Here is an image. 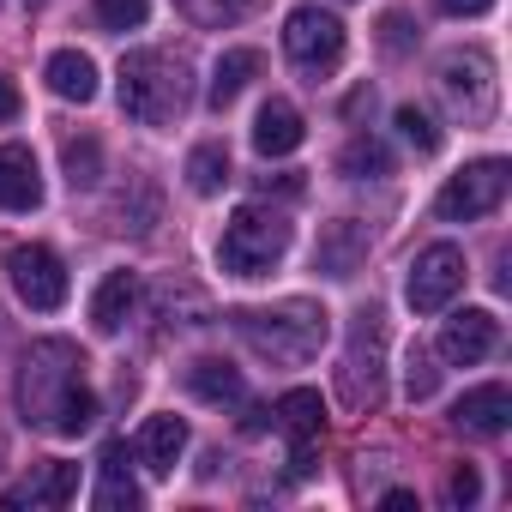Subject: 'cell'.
<instances>
[{"mask_svg": "<svg viewBox=\"0 0 512 512\" xmlns=\"http://www.w3.org/2000/svg\"><path fill=\"white\" fill-rule=\"evenodd\" d=\"M193 103V85H187V61L181 55H163V49H133L121 61V109L145 127H169L181 121Z\"/></svg>", "mask_w": 512, "mask_h": 512, "instance_id": "cell-1", "label": "cell"}, {"mask_svg": "<svg viewBox=\"0 0 512 512\" xmlns=\"http://www.w3.org/2000/svg\"><path fill=\"white\" fill-rule=\"evenodd\" d=\"M223 181H229V145H193L187 151V187L193 193H223Z\"/></svg>", "mask_w": 512, "mask_h": 512, "instance_id": "cell-25", "label": "cell"}, {"mask_svg": "<svg viewBox=\"0 0 512 512\" xmlns=\"http://www.w3.org/2000/svg\"><path fill=\"white\" fill-rule=\"evenodd\" d=\"M446 494H452V506H476V500H482V476H476L470 464H458L452 482H446Z\"/></svg>", "mask_w": 512, "mask_h": 512, "instance_id": "cell-32", "label": "cell"}, {"mask_svg": "<svg viewBox=\"0 0 512 512\" xmlns=\"http://www.w3.org/2000/svg\"><path fill=\"white\" fill-rule=\"evenodd\" d=\"M362 253H368V223L338 217V223H326V235H320V247H314V260H320V272L350 278V272L362 266Z\"/></svg>", "mask_w": 512, "mask_h": 512, "instance_id": "cell-15", "label": "cell"}, {"mask_svg": "<svg viewBox=\"0 0 512 512\" xmlns=\"http://www.w3.org/2000/svg\"><path fill=\"white\" fill-rule=\"evenodd\" d=\"M284 55L302 67V73H332L344 61V25L338 13L326 7H296L284 19Z\"/></svg>", "mask_w": 512, "mask_h": 512, "instance_id": "cell-9", "label": "cell"}, {"mask_svg": "<svg viewBox=\"0 0 512 512\" xmlns=\"http://www.w3.org/2000/svg\"><path fill=\"white\" fill-rule=\"evenodd\" d=\"M19 109H25V97H19V85L0 73V121H19Z\"/></svg>", "mask_w": 512, "mask_h": 512, "instance_id": "cell-35", "label": "cell"}, {"mask_svg": "<svg viewBox=\"0 0 512 512\" xmlns=\"http://www.w3.org/2000/svg\"><path fill=\"white\" fill-rule=\"evenodd\" d=\"M464 247H452V241H434V247H422L416 260H410V278H404V302L416 308V314H440L458 290H464Z\"/></svg>", "mask_w": 512, "mask_h": 512, "instance_id": "cell-8", "label": "cell"}, {"mask_svg": "<svg viewBox=\"0 0 512 512\" xmlns=\"http://www.w3.org/2000/svg\"><path fill=\"white\" fill-rule=\"evenodd\" d=\"M97 506H103V512H139V506H145L139 482L127 476V440H109V446H103V482H97Z\"/></svg>", "mask_w": 512, "mask_h": 512, "instance_id": "cell-20", "label": "cell"}, {"mask_svg": "<svg viewBox=\"0 0 512 512\" xmlns=\"http://www.w3.org/2000/svg\"><path fill=\"white\" fill-rule=\"evenodd\" d=\"M7 278H13V296L31 308V314H55L67 302V266L55 260L49 247H13L7 253Z\"/></svg>", "mask_w": 512, "mask_h": 512, "instance_id": "cell-10", "label": "cell"}, {"mask_svg": "<svg viewBox=\"0 0 512 512\" xmlns=\"http://www.w3.org/2000/svg\"><path fill=\"white\" fill-rule=\"evenodd\" d=\"M260 67H266L260 49H223L217 67H211V91H205V103H211V109H229L253 79H260Z\"/></svg>", "mask_w": 512, "mask_h": 512, "instance_id": "cell-19", "label": "cell"}, {"mask_svg": "<svg viewBox=\"0 0 512 512\" xmlns=\"http://www.w3.org/2000/svg\"><path fill=\"white\" fill-rule=\"evenodd\" d=\"M434 386H440L434 356H428L422 344H410V356H404V398H410V404H422V398H434Z\"/></svg>", "mask_w": 512, "mask_h": 512, "instance_id": "cell-29", "label": "cell"}, {"mask_svg": "<svg viewBox=\"0 0 512 512\" xmlns=\"http://www.w3.org/2000/svg\"><path fill=\"white\" fill-rule=\"evenodd\" d=\"M133 308H139V278H133V272H109V278L97 284V296H91V326H97L103 338H115Z\"/></svg>", "mask_w": 512, "mask_h": 512, "instance_id": "cell-18", "label": "cell"}, {"mask_svg": "<svg viewBox=\"0 0 512 512\" xmlns=\"http://www.w3.org/2000/svg\"><path fill=\"white\" fill-rule=\"evenodd\" d=\"M296 229L278 205H235V217L223 223V241H217V266L229 278H266L284 253H290Z\"/></svg>", "mask_w": 512, "mask_h": 512, "instance_id": "cell-3", "label": "cell"}, {"mask_svg": "<svg viewBox=\"0 0 512 512\" xmlns=\"http://www.w3.org/2000/svg\"><path fill=\"white\" fill-rule=\"evenodd\" d=\"M151 19V0H97V25L103 31H139Z\"/></svg>", "mask_w": 512, "mask_h": 512, "instance_id": "cell-31", "label": "cell"}, {"mask_svg": "<svg viewBox=\"0 0 512 512\" xmlns=\"http://www.w3.org/2000/svg\"><path fill=\"white\" fill-rule=\"evenodd\" d=\"M97 428V392L79 380L67 398H61V410H55V428L49 434H61V440H79V434H91Z\"/></svg>", "mask_w": 512, "mask_h": 512, "instance_id": "cell-26", "label": "cell"}, {"mask_svg": "<svg viewBox=\"0 0 512 512\" xmlns=\"http://www.w3.org/2000/svg\"><path fill=\"white\" fill-rule=\"evenodd\" d=\"M43 205V175L31 145H0V211H37Z\"/></svg>", "mask_w": 512, "mask_h": 512, "instance_id": "cell-13", "label": "cell"}, {"mask_svg": "<svg viewBox=\"0 0 512 512\" xmlns=\"http://www.w3.org/2000/svg\"><path fill=\"white\" fill-rule=\"evenodd\" d=\"M410 43V19L404 13H386V49H404Z\"/></svg>", "mask_w": 512, "mask_h": 512, "instance_id": "cell-36", "label": "cell"}, {"mask_svg": "<svg viewBox=\"0 0 512 512\" xmlns=\"http://www.w3.org/2000/svg\"><path fill=\"white\" fill-rule=\"evenodd\" d=\"M187 392L205 398V404H241V398H247L241 368H229L223 356H199V362H187Z\"/></svg>", "mask_w": 512, "mask_h": 512, "instance_id": "cell-22", "label": "cell"}, {"mask_svg": "<svg viewBox=\"0 0 512 512\" xmlns=\"http://www.w3.org/2000/svg\"><path fill=\"white\" fill-rule=\"evenodd\" d=\"M494 350H500V320H494L488 308H464V314H452L446 332H440V356L458 362V368H476V362H488Z\"/></svg>", "mask_w": 512, "mask_h": 512, "instance_id": "cell-11", "label": "cell"}, {"mask_svg": "<svg viewBox=\"0 0 512 512\" xmlns=\"http://www.w3.org/2000/svg\"><path fill=\"white\" fill-rule=\"evenodd\" d=\"M43 79H49V91L61 103H91L97 97V61L85 49H55L49 67H43Z\"/></svg>", "mask_w": 512, "mask_h": 512, "instance_id": "cell-17", "label": "cell"}, {"mask_svg": "<svg viewBox=\"0 0 512 512\" xmlns=\"http://www.w3.org/2000/svg\"><path fill=\"white\" fill-rule=\"evenodd\" d=\"M398 133H404V145H410L416 157H434V151H440V139H446L422 103H398Z\"/></svg>", "mask_w": 512, "mask_h": 512, "instance_id": "cell-27", "label": "cell"}, {"mask_svg": "<svg viewBox=\"0 0 512 512\" xmlns=\"http://www.w3.org/2000/svg\"><path fill=\"white\" fill-rule=\"evenodd\" d=\"M235 332L247 350H260L266 362H308L332 338V314L320 302H284V308H247L235 314Z\"/></svg>", "mask_w": 512, "mask_h": 512, "instance_id": "cell-2", "label": "cell"}, {"mask_svg": "<svg viewBox=\"0 0 512 512\" xmlns=\"http://www.w3.org/2000/svg\"><path fill=\"white\" fill-rule=\"evenodd\" d=\"M380 380H386V320H380V308H368L350 326V350H344V368H338V392H344L350 410H368L386 392Z\"/></svg>", "mask_w": 512, "mask_h": 512, "instance_id": "cell-5", "label": "cell"}, {"mask_svg": "<svg viewBox=\"0 0 512 512\" xmlns=\"http://www.w3.org/2000/svg\"><path fill=\"white\" fill-rule=\"evenodd\" d=\"M175 7H181L193 25H205V31H223V25H235V19L247 13V0H175Z\"/></svg>", "mask_w": 512, "mask_h": 512, "instance_id": "cell-30", "label": "cell"}, {"mask_svg": "<svg viewBox=\"0 0 512 512\" xmlns=\"http://www.w3.org/2000/svg\"><path fill=\"white\" fill-rule=\"evenodd\" d=\"M338 169H344L350 181H380V175H392V151H386L380 139H368V133H356V139L344 145V157H338Z\"/></svg>", "mask_w": 512, "mask_h": 512, "instance_id": "cell-24", "label": "cell"}, {"mask_svg": "<svg viewBox=\"0 0 512 512\" xmlns=\"http://www.w3.org/2000/svg\"><path fill=\"white\" fill-rule=\"evenodd\" d=\"M272 428V410H260V404H247V416H241V434H266Z\"/></svg>", "mask_w": 512, "mask_h": 512, "instance_id": "cell-37", "label": "cell"}, {"mask_svg": "<svg viewBox=\"0 0 512 512\" xmlns=\"http://www.w3.org/2000/svg\"><path fill=\"white\" fill-rule=\"evenodd\" d=\"M67 181H73V193L103 181V145L97 139H67Z\"/></svg>", "mask_w": 512, "mask_h": 512, "instance_id": "cell-28", "label": "cell"}, {"mask_svg": "<svg viewBox=\"0 0 512 512\" xmlns=\"http://www.w3.org/2000/svg\"><path fill=\"white\" fill-rule=\"evenodd\" d=\"M440 97L452 103V115H458L464 127L494 121V109H500V79H494V61H488L482 49L446 55V61H440Z\"/></svg>", "mask_w": 512, "mask_h": 512, "instance_id": "cell-6", "label": "cell"}, {"mask_svg": "<svg viewBox=\"0 0 512 512\" xmlns=\"http://www.w3.org/2000/svg\"><path fill=\"white\" fill-rule=\"evenodd\" d=\"M79 494V464H49L43 476L19 482L13 494H0V506H67Z\"/></svg>", "mask_w": 512, "mask_h": 512, "instance_id": "cell-21", "label": "cell"}, {"mask_svg": "<svg viewBox=\"0 0 512 512\" xmlns=\"http://www.w3.org/2000/svg\"><path fill=\"white\" fill-rule=\"evenodd\" d=\"M320 470V458H314V440H296V452H290V482H308Z\"/></svg>", "mask_w": 512, "mask_h": 512, "instance_id": "cell-33", "label": "cell"}, {"mask_svg": "<svg viewBox=\"0 0 512 512\" xmlns=\"http://www.w3.org/2000/svg\"><path fill=\"white\" fill-rule=\"evenodd\" d=\"M272 422H278L290 440H320V428H326V398H320L314 386H296V392L278 398Z\"/></svg>", "mask_w": 512, "mask_h": 512, "instance_id": "cell-23", "label": "cell"}, {"mask_svg": "<svg viewBox=\"0 0 512 512\" xmlns=\"http://www.w3.org/2000/svg\"><path fill=\"white\" fill-rule=\"evenodd\" d=\"M181 452H187V422H181V416H145V428H139V440H133V458H139L151 476H169V470L181 464Z\"/></svg>", "mask_w": 512, "mask_h": 512, "instance_id": "cell-14", "label": "cell"}, {"mask_svg": "<svg viewBox=\"0 0 512 512\" xmlns=\"http://www.w3.org/2000/svg\"><path fill=\"white\" fill-rule=\"evenodd\" d=\"M302 139H308V127H302V115L284 97H272L260 115H253V151H260V157H290Z\"/></svg>", "mask_w": 512, "mask_h": 512, "instance_id": "cell-16", "label": "cell"}, {"mask_svg": "<svg viewBox=\"0 0 512 512\" xmlns=\"http://www.w3.org/2000/svg\"><path fill=\"white\" fill-rule=\"evenodd\" d=\"M506 422H512V392L500 380H488V386H476L452 404V428H464V434L494 440V434H506Z\"/></svg>", "mask_w": 512, "mask_h": 512, "instance_id": "cell-12", "label": "cell"}, {"mask_svg": "<svg viewBox=\"0 0 512 512\" xmlns=\"http://www.w3.org/2000/svg\"><path fill=\"white\" fill-rule=\"evenodd\" d=\"M506 181H512V169H506V157H482V163H464L446 187H440V199H434V217H446V223H470V217H488V211H500V199H506Z\"/></svg>", "mask_w": 512, "mask_h": 512, "instance_id": "cell-7", "label": "cell"}, {"mask_svg": "<svg viewBox=\"0 0 512 512\" xmlns=\"http://www.w3.org/2000/svg\"><path fill=\"white\" fill-rule=\"evenodd\" d=\"M79 368H85V356H79L67 338H43V344H31V350H25L19 410H25V422H31V428H55V410H61V398L79 386Z\"/></svg>", "mask_w": 512, "mask_h": 512, "instance_id": "cell-4", "label": "cell"}, {"mask_svg": "<svg viewBox=\"0 0 512 512\" xmlns=\"http://www.w3.org/2000/svg\"><path fill=\"white\" fill-rule=\"evenodd\" d=\"M434 7L452 19H482V13H494V0H434Z\"/></svg>", "mask_w": 512, "mask_h": 512, "instance_id": "cell-34", "label": "cell"}, {"mask_svg": "<svg viewBox=\"0 0 512 512\" xmlns=\"http://www.w3.org/2000/svg\"><path fill=\"white\" fill-rule=\"evenodd\" d=\"M380 506H386V512H410V506H416V494H410V488H386V494H380Z\"/></svg>", "mask_w": 512, "mask_h": 512, "instance_id": "cell-38", "label": "cell"}]
</instances>
